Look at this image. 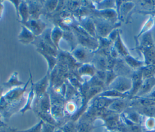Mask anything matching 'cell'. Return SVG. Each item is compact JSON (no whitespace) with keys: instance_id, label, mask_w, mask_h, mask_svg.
<instances>
[{"instance_id":"cell-1","label":"cell","mask_w":155,"mask_h":132,"mask_svg":"<svg viewBox=\"0 0 155 132\" xmlns=\"http://www.w3.org/2000/svg\"><path fill=\"white\" fill-rule=\"evenodd\" d=\"M30 79H28L27 84H25V85H24L23 87H18L11 88L10 90H8L5 94H3L1 99L4 101L6 105L8 103L10 102H16L22 97L24 93L25 92L27 87L28 86V84L31 80V73H30Z\"/></svg>"},{"instance_id":"cell-2","label":"cell","mask_w":155,"mask_h":132,"mask_svg":"<svg viewBox=\"0 0 155 132\" xmlns=\"http://www.w3.org/2000/svg\"><path fill=\"white\" fill-rule=\"evenodd\" d=\"M21 24L28 28L36 37L41 36L46 30L47 27L46 24L40 19H29L27 21Z\"/></svg>"},{"instance_id":"cell-3","label":"cell","mask_w":155,"mask_h":132,"mask_svg":"<svg viewBox=\"0 0 155 132\" xmlns=\"http://www.w3.org/2000/svg\"><path fill=\"white\" fill-rule=\"evenodd\" d=\"M50 72L47 73L41 80L36 83L33 84V88L35 94L38 99L41 98L47 91V89L49 85Z\"/></svg>"},{"instance_id":"cell-4","label":"cell","mask_w":155,"mask_h":132,"mask_svg":"<svg viewBox=\"0 0 155 132\" xmlns=\"http://www.w3.org/2000/svg\"><path fill=\"white\" fill-rule=\"evenodd\" d=\"M18 41L23 44H32L36 39V36L25 26L21 25V30L18 36Z\"/></svg>"},{"instance_id":"cell-5","label":"cell","mask_w":155,"mask_h":132,"mask_svg":"<svg viewBox=\"0 0 155 132\" xmlns=\"http://www.w3.org/2000/svg\"><path fill=\"white\" fill-rule=\"evenodd\" d=\"M26 2L28 7L30 19H39L42 8V5L40 3L41 2L35 1H27Z\"/></svg>"},{"instance_id":"cell-6","label":"cell","mask_w":155,"mask_h":132,"mask_svg":"<svg viewBox=\"0 0 155 132\" xmlns=\"http://www.w3.org/2000/svg\"><path fill=\"white\" fill-rule=\"evenodd\" d=\"M17 16L21 23L25 22L30 19L28 7L25 1H21L18 8V13Z\"/></svg>"},{"instance_id":"cell-7","label":"cell","mask_w":155,"mask_h":132,"mask_svg":"<svg viewBox=\"0 0 155 132\" xmlns=\"http://www.w3.org/2000/svg\"><path fill=\"white\" fill-rule=\"evenodd\" d=\"M39 99V110H37L38 111L43 112V113H50L51 110V101L49 94L46 92L41 98Z\"/></svg>"},{"instance_id":"cell-8","label":"cell","mask_w":155,"mask_h":132,"mask_svg":"<svg viewBox=\"0 0 155 132\" xmlns=\"http://www.w3.org/2000/svg\"><path fill=\"white\" fill-rule=\"evenodd\" d=\"M63 35L64 31L62 28L58 25L54 26L51 30V39L57 49L59 48L61 40L63 38Z\"/></svg>"},{"instance_id":"cell-9","label":"cell","mask_w":155,"mask_h":132,"mask_svg":"<svg viewBox=\"0 0 155 132\" xmlns=\"http://www.w3.org/2000/svg\"><path fill=\"white\" fill-rule=\"evenodd\" d=\"M25 84L19 80L18 78V73L17 72H14L10 76L9 79L5 83L3 84V85L5 87H8L10 88L18 87H22L25 85Z\"/></svg>"},{"instance_id":"cell-10","label":"cell","mask_w":155,"mask_h":132,"mask_svg":"<svg viewBox=\"0 0 155 132\" xmlns=\"http://www.w3.org/2000/svg\"><path fill=\"white\" fill-rule=\"evenodd\" d=\"M36 50L38 51L39 53H40L42 56L44 57L45 60L47 62L48 64V72H51L56 66L57 62H58V59L56 57H54L48 53H47L39 49H36Z\"/></svg>"},{"instance_id":"cell-11","label":"cell","mask_w":155,"mask_h":132,"mask_svg":"<svg viewBox=\"0 0 155 132\" xmlns=\"http://www.w3.org/2000/svg\"><path fill=\"white\" fill-rule=\"evenodd\" d=\"M31 87L30 89V91H29L28 96H27V99L25 104L24 106L20 110V112L21 113H24L26 111L31 109V104L33 101L35 94L34 91V88H33V83L32 82V78L31 79Z\"/></svg>"},{"instance_id":"cell-12","label":"cell","mask_w":155,"mask_h":132,"mask_svg":"<svg viewBox=\"0 0 155 132\" xmlns=\"http://www.w3.org/2000/svg\"><path fill=\"white\" fill-rule=\"evenodd\" d=\"M50 113L52 116L56 120L58 118L62 117L64 115V111L62 105L51 104Z\"/></svg>"},{"instance_id":"cell-13","label":"cell","mask_w":155,"mask_h":132,"mask_svg":"<svg viewBox=\"0 0 155 132\" xmlns=\"http://www.w3.org/2000/svg\"><path fill=\"white\" fill-rule=\"evenodd\" d=\"M65 110L69 114H75V113L77 112V105L73 101H68L65 104Z\"/></svg>"},{"instance_id":"cell-14","label":"cell","mask_w":155,"mask_h":132,"mask_svg":"<svg viewBox=\"0 0 155 132\" xmlns=\"http://www.w3.org/2000/svg\"><path fill=\"white\" fill-rule=\"evenodd\" d=\"M81 24L82 25H81V27L83 29H84L87 33H88V34H92V33L94 32V28L93 27V22H91L90 21L83 20L82 21H81Z\"/></svg>"},{"instance_id":"cell-15","label":"cell","mask_w":155,"mask_h":132,"mask_svg":"<svg viewBox=\"0 0 155 132\" xmlns=\"http://www.w3.org/2000/svg\"><path fill=\"white\" fill-rule=\"evenodd\" d=\"M43 123L44 121L41 119L38 123H37L31 128L24 130L17 131V132H41Z\"/></svg>"},{"instance_id":"cell-16","label":"cell","mask_w":155,"mask_h":132,"mask_svg":"<svg viewBox=\"0 0 155 132\" xmlns=\"http://www.w3.org/2000/svg\"><path fill=\"white\" fill-rule=\"evenodd\" d=\"M61 129L63 132H78V128L76 127L73 121L67 122Z\"/></svg>"},{"instance_id":"cell-17","label":"cell","mask_w":155,"mask_h":132,"mask_svg":"<svg viewBox=\"0 0 155 132\" xmlns=\"http://www.w3.org/2000/svg\"><path fill=\"white\" fill-rule=\"evenodd\" d=\"M58 1H45V4H44V6L46 8V10L48 12H53V11L56 10V7L58 5Z\"/></svg>"},{"instance_id":"cell-18","label":"cell","mask_w":155,"mask_h":132,"mask_svg":"<svg viewBox=\"0 0 155 132\" xmlns=\"http://www.w3.org/2000/svg\"><path fill=\"white\" fill-rule=\"evenodd\" d=\"M56 130V126L44 122L42 124L41 132H54Z\"/></svg>"},{"instance_id":"cell-19","label":"cell","mask_w":155,"mask_h":132,"mask_svg":"<svg viewBox=\"0 0 155 132\" xmlns=\"http://www.w3.org/2000/svg\"><path fill=\"white\" fill-rule=\"evenodd\" d=\"M124 107V104L122 102L117 101L114 102L113 104H111L110 108L115 111H119L122 110V108Z\"/></svg>"},{"instance_id":"cell-20","label":"cell","mask_w":155,"mask_h":132,"mask_svg":"<svg viewBox=\"0 0 155 132\" xmlns=\"http://www.w3.org/2000/svg\"><path fill=\"white\" fill-rule=\"evenodd\" d=\"M0 132H17V130L10 127H5V125L2 126L1 128H0Z\"/></svg>"},{"instance_id":"cell-21","label":"cell","mask_w":155,"mask_h":132,"mask_svg":"<svg viewBox=\"0 0 155 132\" xmlns=\"http://www.w3.org/2000/svg\"><path fill=\"white\" fill-rule=\"evenodd\" d=\"M154 71V69L151 67V68H148L146 70H145V71H143V74L145 76H150L151 75V74L153 73Z\"/></svg>"},{"instance_id":"cell-22","label":"cell","mask_w":155,"mask_h":132,"mask_svg":"<svg viewBox=\"0 0 155 132\" xmlns=\"http://www.w3.org/2000/svg\"><path fill=\"white\" fill-rule=\"evenodd\" d=\"M145 112H146L147 114H149V115H151L153 114L154 113V110L151 107H147L145 109Z\"/></svg>"},{"instance_id":"cell-23","label":"cell","mask_w":155,"mask_h":132,"mask_svg":"<svg viewBox=\"0 0 155 132\" xmlns=\"http://www.w3.org/2000/svg\"><path fill=\"white\" fill-rule=\"evenodd\" d=\"M3 4H2V1H0V18H1L2 14V12H3Z\"/></svg>"},{"instance_id":"cell-24","label":"cell","mask_w":155,"mask_h":132,"mask_svg":"<svg viewBox=\"0 0 155 132\" xmlns=\"http://www.w3.org/2000/svg\"><path fill=\"white\" fill-rule=\"evenodd\" d=\"M2 93H3V88H1V87H0V99H1L2 96H3Z\"/></svg>"},{"instance_id":"cell-25","label":"cell","mask_w":155,"mask_h":132,"mask_svg":"<svg viewBox=\"0 0 155 132\" xmlns=\"http://www.w3.org/2000/svg\"><path fill=\"white\" fill-rule=\"evenodd\" d=\"M1 114H0V125L2 127V126H5V124H4V123L2 121V120H1Z\"/></svg>"},{"instance_id":"cell-26","label":"cell","mask_w":155,"mask_h":132,"mask_svg":"<svg viewBox=\"0 0 155 132\" xmlns=\"http://www.w3.org/2000/svg\"><path fill=\"white\" fill-rule=\"evenodd\" d=\"M151 97H152L153 98L155 99V91H154V93H152V94H151Z\"/></svg>"}]
</instances>
